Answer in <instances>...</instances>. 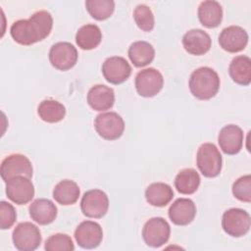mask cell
<instances>
[{"label":"cell","mask_w":251,"mask_h":251,"mask_svg":"<svg viewBox=\"0 0 251 251\" xmlns=\"http://www.w3.org/2000/svg\"><path fill=\"white\" fill-rule=\"evenodd\" d=\"M53 27V18L47 11L35 12L27 20H19L12 24V38L21 45H32L46 38Z\"/></svg>","instance_id":"obj_1"},{"label":"cell","mask_w":251,"mask_h":251,"mask_svg":"<svg viewBox=\"0 0 251 251\" xmlns=\"http://www.w3.org/2000/svg\"><path fill=\"white\" fill-rule=\"evenodd\" d=\"M220 77L216 71L201 67L193 71L189 78V89L192 95L200 100L213 98L220 89Z\"/></svg>","instance_id":"obj_2"},{"label":"cell","mask_w":251,"mask_h":251,"mask_svg":"<svg viewBox=\"0 0 251 251\" xmlns=\"http://www.w3.org/2000/svg\"><path fill=\"white\" fill-rule=\"evenodd\" d=\"M196 164L201 174L206 177H216L222 171V155L213 143H203L196 154Z\"/></svg>","instance_id":"obj_3"},{"label":"cell","mask_w":251,"mask_h":251,"mask_svg":"<svg viewBox=\"0 0 251 251\" xmlns=\"http://www.w3.org/2000/svg\"><path fill=\"white\" fill-rule=\"evenodd\" d=\"M250 215L245 210L239 208L226 210L222 218L224 231L232 237L245 235L250 229Z\"/></svg>","instance_id":"obj_4"},{"label":"cell","mask_w":251,"mask_h":251,"mask_svg":"<svg viewBox=\"0 0 251 251\" xmlns=\"http://www.w3.org/2000/svg\"><path fill=\"white\" fill-rule=\"evenodd\" d=\"M14 246L20 251H33L41 243V233L39 228L29 223H20L12 234Z\"/></svg>","instance_id":"obj_5"},{"label":"cell","mask_w":251,"mask_h":251,"mask_svg":"<svg viewBox=\"0 0 251 251\" xmlns=\"http://www.w3.org/2000/svg\"><path fill=\"white\" fill-rule=\"evenodd\" d=\"M94 127L97 133L106 140L120 138L125 130L123 118L115 112L99 114L94 120Z\"/></svg>","instance_id":"obj_6"},{"label":"cell","mask_w":251,"mask_h":251,"mask_svg":"<svg viewBox=\"0 0 251 251\" xmlns=\"http://www.w3.org/2000/svg\"><path fill=\"white\" fill-rule=\"evenodd\" d=\"M171 226L169 223L161 217H155L148 220L142 228V237L144 242L154 248L161 247L170 238Z\"/></svg>","instance_id":"obj_7"},{"label":"cell","mask_w":251,"mask_h":251,"mask_svg":"<svg viewBox=\"0 0 251 251\" xmlns=\"http://www.w3.org/2000/svg\"><path fill=\"white\" fill-rule=\"evenodd\" d=\"M33 169L29 159L23 154H11L1 163L0 174L2 179L6 182L15 176H32Z\"/></svg>","instance_id":"obj_8"},{"label":"cell","mask_w":251,"mask_h":251,"mask_svg":"<svg viewBox=\"0 0 251 251\" xmlns=\"http://www.w3.org/2000/svg\"><path fill=\"white\" fill-rule=\"evenodd\" d=\"M108 208V196L100 189H91L86 191L80 201L81 212L88 218L100 219L106 215Z\"/></svg>","instance_id":"obj_9"},{"label":"cell","mask_w":251,"mask_h":251,"mask_svg":"<svg viewBox=\"0 0 251 251\" xmlns=\"http://www.w3.org/2000/svg\"><path fill=\"white\" fill-rule=\"evenodd\" d=\"M163 75L154 68L144 69L137 73L135 76V88L142 97H153L163 88Z\"/></svg>","instance_id":"obj_10"},{"label":"cell","mask_w":251,"mask_h":251,"mask_svg":"<svg viewBox=\"0 0 251 251\" xmlns=\"http://www.w3.org/2000/svg\"><path fill=\"white\" fill-rule=\"evenodd\" d=\"M77 50L70 42H57L49 51L51 65L59 71H68L77 62Z\"/></svg>","instance_id":"obj_11"},{"label":"cell","mask_w":251,"mask_h":251,"mask_svg":"<svg viewBox=\"0 0 251 251\" xmlns=\"http://www.w3.org/2000/svg\"><path fill=\"white\" fill-rule=\"evenodd\" d=\"M7 197L18 205H25L34 196V186L26 176H15L6 181Z\"/></svg>","instance_id":"obj_12"},{"label":"cell","mask_w":251,"mask_h":251,"mask_svg":"<svg viewBox=\"0 0 251 251\" xmlns=\"http://www.w3.org/2000/svg\"><path fill=\"white\" fill-rule=\"evenodd\" d=\"M75 239L81 248H96L100 245L103 239L102 227L96 222L83 221L75 230Z\"/></svg>","instance_id":"obj_13"},{"label":"cell","mask_w":251,"mask_h":251,"mask_svg":"<svg viewBox=\"0 0 251 251\" xmlns=\"http://www.w3.org/2000/svg\"><path fill=\"white\" fill-rule=\"evenodd\" d=\"M102 74L108 82L112 84H121L129 77L131 67L125 58L113 56L104 61L102 65Z\"/></svg>","instance_id":"obj_14"},{"label":"cell","mask_w":251,"mask_h":251,"mask_svg":"<svg viewBox=\"0 0 251 251\" xmlns=\"http://www.w3.org/2000/svg\"><path fill=\"white\" fill-rule=\"evenodd\" d=\"M220 46L226 52L237 53L242 51L248 43V34L238 25H229L222 30L219 36Z\"/></svg>","instance_id":"obj_15"},{"label":"cell","mask_w":251,"mask_h":251,"mask_svg":"<svg viewBox=\"0 0 251 251\" xmlns=\"http://www.w3.org/2000/svg\"><path fill=\"white\" fill-rule=\"evenodd\" d=\"M243 131L236 125L225 126L219 133L218 142L220 148L226 155L237 154L243 145Z\"/></svg>","instance_id":"obj_16"},{"label":"cell","mask_w":251,"mask_h":251,"mask_svg":"<svg viewBox=\"0 0 251 251\" xmlns=\"http://www.w3.org/2000/svg\"><path fill=\"white\" fill-rule=\"evenodd\" d=\"M182 45L185 51L189 54L201 56L210 50L212 39L206 31L199 28H193L183 35Z\"/></svg>","instance_id":"obj_17"},{"label":"cell","mask_w":251,"mask_h":251,"mask_svg":"<svg viewBox=\"0 0 251 251\" xmlns=\"http://www.w3.org/2000/svg\"><path fill=\"white\" fill-rule=\"evenodd\" d=\"M196 215V206L191 199L177 198L169 208V218L176 226L190 224Z\"/></svg>","instance_id":"obj_18"},{"label":"cell","mask_w":251,"mask_h":251,"mask_svg":"<svg viewBox=\"0 0 251 251\" xmlns=\"http://www.w3.org/2000/svg\"><path fill=\"white\" fill-rule=\"evenodd\" d=\"M87 103L95 111L109 110L115 103V92L109 86L96 84L87 93Z\"/></svg>","instance_id":"obj_19"},{"label":"cell","mask_w":251,"mask_h":251,"mask_svg":"<svg viewBox=\"0 0 251 251\" xmlns=\"http://www.w3.org/2000/svg\"><path fill=\"white\" fill-rule=\"evenodd\" d=\"M30 218L37 224L45 226L53 223L57 217L58 209L49 199H35L28 208Z\"/></svg>","instance_id":"obj_20"},{"label":"cell","mask_w":251,"mask_h":251,"mask_svg":"<svg viewBox=\"0 0 251 251\" xmlns=\"http://www.w3.org/2000/svg\"><path fill=\"white\" fill-rule=\"evenodd\" d=\"M197 14L201 25L208 28L217 27L223 20V8L219 2L214 0L201 2Z\"/></svg>","instance_id":"obj_21"},{"label":"cell","mask_w":251,"mask_h":251,"mask_svg":"<svg viewBox=\"0 0 251 251\" xmlns=\"http://www.w3.org/2000/svg\"><path fill=\"white\" fill-rule=\"evenodd\" d=\"M228 73L237 84L249 85L251 82V59L245 55L234 57L229 64Z\"/></svg>","instance_id":"obj_22"},{"label":"cell","mask_w":251,"mask_h":251,"mask_svg":"<svg viewBox=\"0 0 251 251\" xmlns=\"http://www.w3.org/2000/svg\"><path fill=\"white\" fill-rule=\"evenodd\" d=\"M174 197L173 188L164 182H153L145 190L146 201L155 207H165Z\"/></svg>","instance_id":"obj_23"},{"label":"cell","mask_w":251,"mask_h":251,"mask_svg":"<svg viewBox=\"0 0 251 251\" xmlns=\"http://www.w3.org/2000/svg\"><path fill=\"white\" fill-rule=\"evenodd\" d=\"M127 54L135 67L142 68L152 63L155 57V49L149 42L140 40L133 42L129 46Z\"/></svg>","instance_id":"obj_24"},{"label":"cell","mask_w":251,"mask_h":251,"mask_svg":"<svg viewBox=\"0 0 251 251\" xmlns=\"http://www.w3.org/2000/svg\"><path fill=\"white\" fill-rule=\"evenodd\" d=\"M79 194L80 190L77 183L70 179L61 180L53 189V198L64 206L75 204L78 200Z\"/></svg>","instance_id":"obj_25"},{"label":"cell","mask_w":251,"mask_h":251,"mask_svg":"<svg viewBox=\"0 0 251 251\" xmlns=\"http://www.w3.org/2000/svg\"><path fill=\"white\" fill-rule=\"evenodd\" d=\"M102 40V32L98 25L87 24L82 25L75 34V42L82 50L96 48Z\"/></svg>","instance_id":"obj_26"},{"label":"cell","mask_w":251,"mask_h":251,"mask_svg":"<svg viewBox=\"0 0 251 251\" xmlns=\"http://www.w3.org/2000/svg\"><path fill=\"white\" fill-rule=\"evenodd\" d=\"M199 174L191 168L181 170L175 178V186L176 190L185 195L193 194L196 192L200 185Z\"/></svg>","instance_id":"obj_27"},{"label":"cell","mask_w":251,"mask_h":251,"mask_svg":"<svg viewBox=\"0 0 251 251\" xmlns=\"http://www.w3.org/2000/svg\"><path fill=\"white\" fill-rule=\"evenodd\" d=\"M39 118L46 123L61 122L66 116V108L59 101L53 99L43 100L37 108Z\"/></svg>","instance_id":"obj_28"},{"label":"cell","mask_w":251,"mask_h":251,"mask_svg":"<svg viewBox=\"0 0 251 251\" xmlns=\"http://www.w3.org/2000/svg\"><path fill=\"white\" fill-rule=\"evenodd\" d=\"M85 8L93 19L104 21L112 16L115 10V2L112 0H86Z\"/></svg>","instance_id":"obj_29"},{"label":"cell","mask_w":251,"mask_h":251,"mask_svg":"<svg viewBox=\"0 0 251 251\" xmlns=\"http://www.w3.org/2000/svg\"><path fill=\"white\" fill-rule=\"evenodd\" d=\"M133 20L143 31H151L155 25V19L151 9L144 4H139L133 11Z\"/></svg>","instance_id":"obj_30"},{"label":"cell","mask_w":251,"mask_h":251,"mask_svg":"<svg viewBox=\"0 0 251 251\" xmlns=\"http://www.w3.org/2000/svg\"><path fill=\"white\" fill-rule=\"evenodd\" d=\"M44 249L46 251H73L75 245L68 234L55 233L46 239Z\"/></svg>","instance_id":"obj_31"},{"label":"cell","mask_w":251,"mask_h":251,"mask_svg":"<svg viewBox=\"0 0 251 251\" xmlns=\"http://www.w3.org/2000/svg\"><path fill=\"white\" fill-rule=\"evenodd\" d=\"M232 194L239 201L251 202V176H240L232 184Z\"/></svg>","instance_id":"obj_32"},{"label":"cell","mask_w":251,"mask_h":251,"mask_svg":"<svg viewBox=\"0 0 251 251\" xmlns=\"http://www.w3.org/2000/svg\"><path fill=\"white\" fill-rule=\"evenodd\" d=\"M17 213L14 206L6 201L0 202V227L1 229L10 228L16 222Z\"/></svg>","instance_id":"obj_33"}]
</instances>
